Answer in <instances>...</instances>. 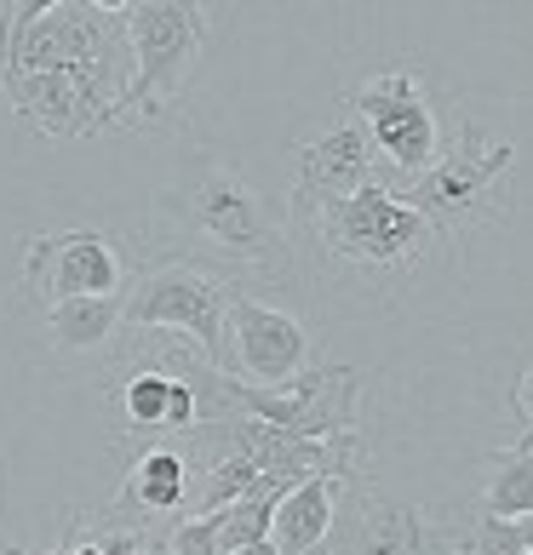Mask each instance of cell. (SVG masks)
<instances>
[{
  "label": "cell",
  "mask_w": 533,
  "mask_h": 555,
  "mask_svg": "<svg viewBox=\"0 0 533 555\" xmlns=\"http://www.w3.org/2000/svg\"><path fill=\"white\" fill-rule=\"evenodd\" d=\"M150 246L161 258H183L218 275H253V281H293L299 253L287 212L258 183L241 178L213 150H195L178 160V172L155 190L150 207ZM241 286V281H236Z\"/></svg>",
  "instance_id": "6da1fadb"
},
{
  "label": "cell",
  "mask_w": 533,
  "mask_h": 555,
  "mask_svg": "<svg viewBox=\"0 0 533 555\" xmlns=\"http://www.w3.org/2000/svg\"><path fill=\"white\" fill-rule=\"evenodd\" d=\"M287 230H293V241L310 246L321 270L351 275V281H384V286L414 275L442 246L436 223L414 212L407 195L379 178L344 201H327V207H293Z\"/></svg>",
  "instance_id": "7a4b0ae2"
},
{
  "label": "cell",
  "mask_w": 533,
  "mask_h": 555,
  "mask_svg": "<svg viewBox=\"0 0 533 555\" xmlns=\"http://www.w3.org/2000/svg\"><path fill=\"white\" fill-rule=\"evenodd\" d=\"M230 298L236 281L183 258H155L120 293V333H173L230 373Z\"/></svg>",
  "instance_id": "3957f363"
},
{
  "label": "cell",
  "mask_w": 533,
  "mask_h": 555,
  "mask_svg": "<svg viewBox=\"0 0 533 555\" xmlns=\"http://www.w3.org/2000/svg\"><path fill=\"white\" fill-rule=\"evenodd\" d=\"M127 24V47H132V87L120 120H155L161 109L178 104V92L190 87V75L207 52V7L190 0H127L120 7Z\"/></svg>",
  "instance_id": "277c9868"
},
{
  "label": "cell",
  "mask_w": 533,
  "mask_h": 555,
  "mask_svg": "<svg viewBox=\"0 0 533 555\" xmlns=\"http://www.w3.org/2000/svg\"><path fill=\"white\" fill-rule=\"evenodd\" d=\"M510 167H517V143L487 138L470 115H459V132L442 150V160L424 178L407 183L402 195L414 212H424L436 223L442 241H454V235L477 230V223H487L499 212V183Z\"/></svg>",
  "instance_id": "5b68a950"
},
{
  "label": "cell",
  "mask_w": 533,
  "mask_h": 555,
  "mask_svg": "<svg viewBox=\"0 0 533 555\" xmlns=\"http://www.w3.org/2000/svg\"><path fill=\"white\" fill-rule=\"evenodd\" d=\"M344 109L367 127L373 155L391 160L407 183L424 178L442 160V150H447L442 115H436V104H430L419 69H384L373 80H361V87L344 98Z\"/></svg>",
  "instance_id": "8992f818"
},
{
  "label": "cell",
  "mask_w": 533,
  "mask_h": 555,
  "mask_svg": "<svg viewBox=\"0 0 533 555\" xmlns=\"http://www.w3.org/2000/svg\"><path fill=\"white\" fill-rule=\"evenodd\" d=\"M344 555H465L470 521L424 509L414 499H391L379 487L351 481V516H339Z\"/></svg>",
  "instance_id": "52a82bcc"
},
{
  "label": "cell",
  "mask_w": 533,
  "mask_h": 555,
  "mask_svg": "<svg viewBox=\"0 0 533 555\" xmlns=\"http://www.w3.org/2000/svg\"><path fill=\"white\" fill-rule=\"evenodd\" d=\"M127 293V258L104 230H52L24 246V298L52 310L69 298H120Z\"/></svg>",
  "instance_id": "ba28073f"
},
{
  "label": "cell",
  "mask_w": 533,
  "mask_h": 555,
  "mask_svg": "<svg viewBox=\"0 0 533 555\" xmlns=\"http://www.w3.org/2000/svg\"><path fill=\"white\" fill-rule=\"evenodd\" d=\"M310 373V333L293 310L253 298L236 286L230 298V378L253 389H287L293 378Z\"/></svg>",
  "instance_id": "9c48e42d"
},
{
  "label": "cell",
  "mask_w": 533,
  "mask_h": 555,
  "mask_svg": "<svg viewBox=\"0 0 533 555\" xmlns=\"http://www.w3.org/2000/svg\"><path fill=\"white\" fill-rule=\"evenodd\" d=\"M373 138L356 115H339L327 132L293 150V207H327L373 183Z\"/></svg>",
  "instance_id": "30bf717a"
},
{
  "label": "cell",
  "mask_w": 533,
  "mask_h": 555,
  "mask_svg": "<svg viewBox=\"0 0 533 555\" xmlns=\"http://www.w3.org/2000/svg\"><path fill=\"white\" fill-rule=\"evenodd\" d=\"M178 509H190V459H183L173 441H155L132 459V469H127V481H120L104 521L155 532V521L178 516Z\"/></svg>",
  "instance_id": "8fae6325"
},
{
  "label": "cell",
  "mask_w": 533,
  "mask_h": 555,
  "mask_svg": "<svg viewBox=\"0 0 533 555\" xmlns=\"http://www.w3.org/2000/svg\"><path fill=\"white\" fill-rule=\"evenodd\" d=\"M351 487L344 476H310L304 487H293L287 499L276 504V527H270V544L281 555H316L339 527V492Z\"/></svg>",
  "instance_id": "7c38bea8"
},
{
  "label": "cell",
  "mask_w": 533,
  "mask_h": 555,
  "mask_svg": "<svg viewBox=\"0 0 533 555\" xmlns=\"http://www.w3.org/2000/svg\"><path fill=\"white\" fill-rule=\"evenodd\" d=\"M120 338V298H69L47 310V344L58 356H98Z\"/></svg>",
  "instance_id": "4fadbf2b"
},
{
  "label": "cell",
  "mask_w": 533,
  "mask_h": 555,
  "mask_svg": "<svg viewBox=\"0 0 533 555\" xmlns=\"http://www.w3.org/2000/svg\"><path fill=\"white\" fill-rule=\"evenodd\" d=\"M494 521H528L533 516V441L517 436V447L487 452V481H482V509Z\"/></svg>",
  "instance_id": "5bb4252c"
},
{
  "label": "cell",
  "mask_w": 533,
  "mask_h": 555,
  "mask_svg": "<svg viewBox=\"0 0 533 555\" xmlns=\"http://www.w3.org/2000/svg\"><path fill=\"white\" fill-rule=\"evenodd\" d=\"M276 504L281 492H248V499H236L230 509H218V550L224 555H241L253 544H270V527H276Z\"/></svg>",
  "instance_id": "9a60e30c"
},
{
  "label": "cell",
  "mask_w": 533,
  "mask_h": 555,
  "mask_svg": "<svg viewBox=\"0 0 533 555\" xmlns=\"http://www.w3.org/2000/svg\"><path fill=\"white\" fill-rule=\"evenodd\" d=\"M167 550L173 555H224L218 550V521L213 516H178V521H167Z\"/></svg>",
  "instance_id": "2e32d148"
},
{
  "label": "cell",
  "mask_w": 533,
  "mask_h": 555,
  "mask_svg": "<svg viewBox=\"0 0 533 555\" xmlns=\"http://www.w3.org/2000/svg\"><path fill=\"white\" fill-rule=\"evenodd\" d=\"M470 550L477 555H528L522 550V527L517 521H494V516L470 521Z\"/></svg>",
  "instance_id": "e0dca14e"
},
{
  "label": "cell",
  "mask_w": 533,
  "mask_h": 555,
  "mask_svg": "<svg viewBox=\"0 0 533 555\" xmlns=\"http://www.w3.org/2000/svg\"><path fill=\"white\" fill-rule=\"evenodd\" d=\"M510 413H517V424H522V441H533V361L522 366L517 389H510Z\"/></svg>",
  "instance_id": "ac0fdd59"
},
{
  "label": "cell",
  "mask_w": 533,
  "mask_h": 555,
  "mask_svg": "<svg viewBox=\"0 0 533 555\" xmlns=\"http://www.w3.org/2000/svg\"><path fill=\"white\" fill-rule=\"evenodd\" d=\"M69 555H104V544H98V539H92V532H80V539L69 544Z\"/></svg>",
  "instance_id": "d6986e66"
},
{
  "label": "cell",
  "mask_w": 533,
  "mask_h": 555,
  "mask_svg": "<svg viewBox=\"0 0 533 555\" xmlns=\"http://www.w3.org/2000/svg\"><path fill=\"white\" fill-rule=\"evenodd\" d=\"M517 527H522V550L533 555V516H528V521H517Z\"/></svg>",
  "instance_id": "ffe728a7"
},
{
  "label": "cell",
  "mask_w": 533,
  "mask_h": 555,
  "mask_svg": "<svg viewBox=\"0 0 533 555\" xmlns=\"http://www.w3.org/2000/svg\"><path fill=\"white\" fill-rule=\"evenodd\" d=\"M241 555H281L276 544H253V550H241Z\"/></svg>",
  "instance_id": "44dd1931"
},
{
  "label": "cell",
  "mask_w": 533,
  "mask_h": 555,
  "mask_svg": "<svg viewBox=\"0 0 533 555\" xmlns=\"http://www.w3.org/2000/svg\"><path fill=\"white\" fill-rule=\"evenodd\" d=\"M0 555H29V550H0Z\"/></svg>",
  "instance_id": "7402d4cb"
},
{
  "label": "cell",
  "mask_w": 533,
  "mask_h": 555,
  "mask_svg": "<svg viewBox=\"0 0 533 555\" xmlns=\"http://www.w3.org/2000/svg\"><path fill=\"white\" fill-rule=\"evenodd\" d=\"M47 555H69V550H47Z\"/></svg>",
  "instance_id": "603a6c76"
},
{
  "label": "cell",
  "mask_w": 533,
  "mask_h": 555,
  "mask_svg": "<svg viewBox=\"0 0 533 555\" xmlns=\"http://www.w3.org/2000/svg\"><path fill=\"white\" fill-rule=\"evenodd\" d=\"M465 555H477V550H465Z\"/></svg>",
  "instance_id": "cb8c5ba5"
}]
</instances>
